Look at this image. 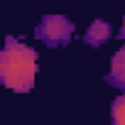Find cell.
Segmentation results:
<instances>
[{
    "label": "cell",
    "instance_id": "cell-3",
    "mask_svg": "<svg viewBox=\"0 0 125 125\" xmlns=\"http://www.w3.org/2000/svg\"><path fill=\"white\" fill-rule=\"evenodd\" d=\"M105 81L115 88H125V47H120L110 59V71L105 74Z\"/></svg>",
    "mask_w": 125,
    "mask_h": 125
},
{
    "label": "cell",
    "instance_id": "cell-5",
    "mask_svg": "<svg viewBox=\"0 0 125 125\" xmlns=\"http://www.w3.org/2000/svg\"><path fill=\"white\" fill-rule=\"evenodd\" d=\"M110 120L115 125H125V93L110 103Z\"/></svg>",
    "mask_w": 125,
    "mask_h": 125
},
{
    "label": "cell",
    "instance_id": "cell-1",
    "mask_svg": "<svg viewBox=\"0 0 125 125\" xmlns=\"http://www.w3.org/2000/svg\"><path fill=\"white\" fill-rule=\"evenodd\" d=\"M39 56L32 47L8 37L5 47L0 49V86H5L15 93H27L34 86L39 71Z\"/></svg>",
    "mask_w": 125,
    "mask_h": 125
},
{
    "label": "cell",
    "instance_id": "cell-6",
    "mask_svg": "<svg viewBox=\"0 0 125 125\" xmlns=\"http://www.w3.org/2000/svg\"><path fill=\"white\" fill-rule=\"evenodd\" d=\"M120 37L125 39V17H123V27H120Z\"/></svg>",
    "mask_w": 125,
    "mask_h": 125
},
{
    "label": "cell",
    "instance_id": "cell-4",
    "mask_svg": "<svg viewBox=\"0 0 125 125\" xmlns=\"http://www.w3.org/2000/svg\"><path fill=\"white\" fill-rule=\"evenodd\" d=\"M110 34H113V30H110V25H108L105 20H93L91 27H88L86 34H83V42H86L88 47H101V44H105V42L110 39Z\"/></svg>",
    "mask_w": 125,
    "mask_h": 125
},
{
    "label": "cell",
    "instance_id": "cell-2",
    "mask_svg": "<svg viewBox=\"0 0 125 125\" xmlns=\"http://www.w3.org/2000/svg\"><path fill=\"white\" fill-rule=\"evenodd\" d=\"M34 37L47 47H66L74 37V22L66 15H44L34 27Z\"/></svg>",
    "mask_w": 125,
    "mask_h": 125
}]
</instances>
